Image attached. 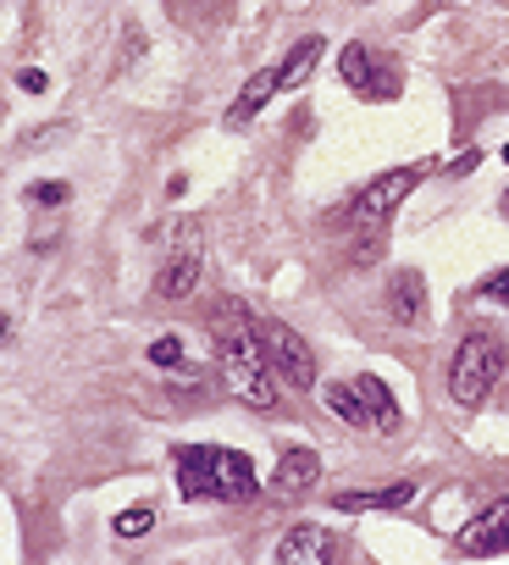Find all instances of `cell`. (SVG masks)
Masks as SVG:
<instances>
[{
	"instance_id": "7",
	"label": "cell",
	"mask_w": 509,
	"mask_h": 565,
	"mask_svg": "<svg viewBox=\"0 0 509 565\" xmlns=\"http://www.w3.org/2000/svg\"><path fill=\"white\" fill-rule=\"evenodd\" d=\"M460 554H509V499L487 505L482 516H471L454 538Z\"/></svg>"
},
{
	"instance_id": "23",
	"label": "cell",
	"mask_w": 509,
	"mask_h": 565,
	"mask_svg": "<svg viewBox=\"0 0 509 565\" xmlns=\"http://www.w3.org/2000/svg\"><path fill=\"white\" fill-rule=\"evenodd\" d=\"M7 328H12V321H7V316H0V339H7Z\"/></svg>"
},
{
	"instance_id": "17",
	"label": "cell",
	"mask_w": 509,
	"mask_h": 565,
	"mask_svg": "<svg viewBox=\"0 0 509 565\" xmlns=\"http://www.w3.org/2000/svg\"><path fill=\"white\" fill-rule=\"evenodd\" d=\"M150 527H155V505H128L117 516V538H144Z\"/></svg>"
},
{
	"instance_id": "24",
	"label": "cell",
	"mask_w": 509,
	"mask_h": 565,
	"mask_svg": "<svg viewBox=\"0 0 509 565\" xmlns=\"http://www.w3.org/2000/svg\"><path fill=\"white\" fill-rule=\"evenodd\" d=\"M504 216H509V189H504Z\"/></svg>"
},
{
	"instance_id": "21",
	"label": "cell",
	"mask_w": 509,
	"mask_h": 565,
	"mask_svg": "<svg viewBox=\"0 0 509 565\" xmlns=\"http://www.w3.org/2000/svg\"><path fill=\"white\" fill-rule=\"evenodd\" d=\"M17 84H23L28 95H45V90H50V78H45L39 67H23V72H17Z\"/></svg>"
},
{
	"instance_id": "6",
	"label": "cell",
	"mask_w": 509,
	"mask_h": 565,
	"mask_svg": "<svg viewBox=\"0 0 509 565\" xmlns=\"http://www.w3.org/2000/svg\"><path fill=\"white\" fill-rule=\"evenodd\" d=\"M261 339H267V355H272L277 382H288V388L310 393V388H316V355H310V344H305L294 328H283V321H272V328H267Z\"/></svg>"
},
{
	"instance_id": "8",
	"label": "cell",
	"mask_w": 509,
	"mask_h": 565,
	"mask_svg": "<svg viewBox=\"0 0 509 565\" xmlns=\"http://www.w3.org/2000/svg\"><path fill=\"white\" fill-rule=\"evenodd\" d=\"M316 476H321V455L316 449H283L277 455V471H272V494L277 499H299V494H310L316 489Z\"/></svg>"
},
{
	"instance_id": "14",
	"label": "cell",
	"mask_w": 509,
	"mask_h": 565,
	"mask_svg": "<svg viewBox=\"0 0 509 565\" xmlns=\"http://www.w3.org/2000/svg\"><path fill=\"white\" fill-rule=\"evenodd\" d=\"M321 405L344 422V427H366V433H371V416H366L360 393H355V377H350V382H327V388H321Z\"/></svg>"
},
{
	"instance_id": "1",
	"label": "cell",
	"mask_w": 509,
	"mask_h": 565,
	"mask_svg": "<svg viewBox=\"0 0 509 565\" xmlns=\"http://www.w3.org/2000/svg\"><path fill=\"white\" fill-rule=\"evenodd\" d=\"M211 339H216V366L233 399H244L249 411H272L277 405V372L267 355V339L254 333V321L238 299H222L211 316Z\"/></svg>"
},
{
	"instance_id": "9",
	"label": "cell",
	"mask_w": 509,
	"mask_h": 565,
	"mask_svg": "<svg viewBox=\"0 0 509 565\" xmlns=\"http://www.w3.org/2000/svg\"><path fill=\"white\" fill-rule=\"evenodd\" d=\"M382 61L366 50V45H344V56H338V72H344V84L355 90V95H366V101H393V90L382 84V78H371Z\"/></svg>"
},
{
	"instance_id": "20",
	"label": "cell",
	"mask_w": 509,
	"mask_h": 565,
	"mask_svg": "<svg viewBox=\"0 0 509 565\" xmlns=\"http://www.w3.org/2000/svg\"><path fill=\"white\" fill-rule=\"evenodd\" d=\"M482 294H487V299H498V305L509 310V272H493V278L482 283Z\"/></svg>"
},
{
	"instance_id": "5",
	"label": "cell",
	"mask_w": 509,
	"mask_h": 565,
	"mask_svg": "<svg viewBox=\"0 0 509 565\" xmlns=\"http://www.w3.org/2000/svg\"><path fill=\"white\" fill-rule=\"evenodd\" d=\"M427 178V167H393V173H382V178H371L350 205H344V222H355L360 233H382L388 222H393V211L410 200V189Z\"/></svg>"
},
{
	"instance_id": "3",
	"label": "cell",
	"mask_w": 509,
	"mask_h": 565,
	"mask_svg": "<svg viewBox=\"0 0 509 565\" xmlns=\"http://www.w3.org/2000/svg\"><path fill=\"white\" fill-rule=\"evenodd\" d=\"M161 245H166V261H161V272H155V294L161 299H189L194 289H200V272H205V233H200V222L194 216H178V222H166L161 233Z\"/></svg>"
},
{
	"instance_id": "26",
	"label": "cell",
	"mask_w": 509,
	"mask_h": 565,
	"mask_svg": "<svg viewBox=\"0 0 509 565\" xmlns=\"http://www.w3.org/2000/svg\"><path fill=\"white\" fill-rule=\"evenodd\" d=\"M504 399H509V388H504Z\"/></svg>"
},
{
	"instance_id": "15",
	"label": "cell",
	"mask_w": 509,
	"mask_h": 565,
	"mask_svg": "<svg viewBox=\"0 0 509 565\" xmlns=\"http://www.w3.org/2000/svg\"><path fill=\"white\" fill-rule=\"evenodd\" d=\"M415 499V482H393V489H371V494H338V510H404Z\"/></svg>"
},
{
	"instance_id": "19",
	"label": "cell",
	"mask_w": 509,
	"mask_h": 565,
	"mask_svg": "<svg viewBox=\"0 0 509 565\" xmlns=\"http://www.w3.org/2000/svg\"><path fill=\"white\" fill-rule=\"evenodd\" d=\"M150 361L173 372V366L184 361V339H155V344H150Z\"/></svg>"
},
{
	"instance_id": "12",
	"label": "cell",
	"mask_w": 509,
	"mask_h": 565,
	"mask_svg": "<svg viewBox=\"0 0 509 565\" xmlns=\"http://www.w3.org/2000/svg\"><path fill=\"white\" fill-rule=\"evenodd\" d=\"M277 90H283V72H277V67H261V72H254L249 84L238 90V101L227 106V128H244V122H254V111H261V106H267Z\"/></svg>"
},
{
	"instance_id": "18",
	"label": "cell",
	"mask_w": 509,
	"mask_h": 565,
	"mask_svg": "<svg viewBox=\"0 0 509 565\" xmlns=\"http://www.w3.org/2000/svg\"><path fill=\"white\" fill-rule=\"evenodd\" d=\"M72 200V189L61 184V178H50V184H34L28 189V205H39V211H56V205H67Z\"/></svg>"
},
{
	"instance_id": "16",
	"label": "cell",
	"mask_w": 509,
	"mask_h": 565,
	"mask_svg": "<svg viewBox=\"0 0 509 565\" xmlns=\"http://www.w3.org/2000/svg\"><path fill=\"white\" fill-rule=\"evenodd\" d=\"M316 56H321V39H299V45H294V56L277 67V72H283V90H299V84H305L310 67H316Z\"/></svg>"
},
{
	"instance_id": "22",
	"label": "cell",
	"mask_w": 509,
	"mask_h": 565,
	"mask_svg": "<svg viewBox=\"0 0 509 565\" xmlns=\"http://www.w3.org/2000/svg\"><path fill=\"white\" fill-rule=\"evenodd\" d=\"M476 161H482V150H460V155L449 161V173H460V178H465V173H476Z\"/></svg>"
},
{
	"instance_id": "10",
	"label": "cell",
	"mask_w": 509,
	"mask_h": 565,
	"mask_svg": "<svg viewBox=\"0 0 509 565\" xmlns=\"http://www.w3.org/2000/svg\"><path fill=\"white\" fill-rule=\"evenodd\" d=\"M388 310H393V321L415 328V321L427 316V278L410 272V267H399V272L388 278Z\"/></svg>"
},
{
	"instance_id": "4",
	"label": "cell",
	"mask_w": 509,
	"mask_h": 565,
	"mask_svg": "<svg viewBox=\"0 0 509 565\" xmlns=\"http://www.w3.org/2000/svg\"><path fill=\"white\" fill-rule=\"evenodd\" d=\"M498 366H504V344H498L493 333H471V339L460 344V355H454V366H449V393H454L460 411H476V405H482L487 388L498 382Z\"/></svg>"
},
{
	"instance_id": "2",
	"label": "cell",
	"mask_w": 509,
	"mask_h": 565,
	"mask_svg": "<svg viewBox=\"0 0 509 565\" xmlns=\"http://www.w3.org/2000/svg\"><path fill=\"white\" fill-rule=\"evenodd\" d=\"M178 466V494L184 499H216V505H249L261 494V476H254L244 449H216V444H184L173 455Z\"/></svg>"
},
{
	"instance_id": "25",
	"label": "cell",
	"mask_w": 509,
	"mask_h": 565,
	"mask_svg": "<svg viewBox=\"0 0 509 565\" xmlns=\"http://www.w3.org/2000/svg\"><path fill=\"white\" fill-rule=\"evenodd\" d=\"M504 161H509V144H504Z\"/></svg>"
},
{
	"instance_id": "11",
	"label": "cell",
	"mask_w": 509,
	"mask_h": 565,
	"mask_svg": "<svg viewBox=\"0 0 509 565\" xmlns=\"http://www.w3.org/2000/svg\"><path fill=\"white\" fill-rule=\"evenodd\" d=\"M355 393H360V405H366V416H371V433H399V422H404V411H399V399H393V388L382 382V377H355Z\"/></svg>"
},
{
	"instance_id": "13",
	"label": "cell",
	"mask_w": 509,
	"mask_h": 565,
	"mask_svg": "<svg viewBox=\"0 0 509 565\" xmlns=\"http://www.w3.org/2000/svg\"><path fill=\"white\" fill-rule=\"evenodd\" d=\"M327 554H332V538L316 521H305V527H294V532L277 538V560H288V565H321Z\"/></svg>"
}]
</instances>
